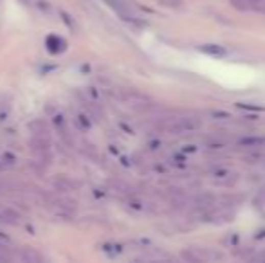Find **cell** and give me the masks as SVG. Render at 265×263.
Wrapping results in <instances>:
<instances>
[{
	"instance_id": "cell-2",
	"label": "cell",
	"mask_w": 265,
	"mask_h": 263,
	"mask_svg": "<svg viewBox=\"0 0 265 263\" xmlns=\"http://www.w3.org/2000/svg\"><path fill=\"white\" fill-rule=\"evenodd\" d=\"M20 213L16 209L9 206H4V204H0V222L6 225H18L20 224Z\"/></svg>"
},
{
	"instance_id": "cell-1",
	"label": "cell",
	"mask_w": 265,
	"mask_h": 263,
	"mask_svg": "<svg viewBox=\"0 0 265 263\" xmlns=\"http://www.w3.org/2000/svg\"><path fill=\"white\" fill-rule=\"evenodd\" d=\"M202 126L200 119L197 117H182V119H177L175 123L168 126V130L172 134H182V132H193V130H199Z\"/></svg>"
},
{
	"instance_id": "cell-8",
	"label": "cell",
	"mask_w": 265,
	"mask_h": 263,
	"mask_svg": "<svg viewBox=\"0 0 265 263\" xmlns=\"http://www.w3.org/2000/svg\"><path fill=\"white\" fill-rule=\"evenodd\" d=\"M20 251H22L23 258L27 259V263H45L43 256L40 254L38 251H35V249H31V247H22Z\"/></svg>"
},
{
	"instance_id": "cell-7",
	"label": "cell",
	"mask_w": 265,
	"mask_h": 263,
	"mask_svg": "<svg viewBox=\"0 0 265 263\" xmlns=\"http://www.w3.org/2000/svg\"><path fill=\"white\" fill-rule=\"evenodd\" d=\"M263 145H265L263 135H246V137L238 139V146H244V148H260Z\"/></svg>"
},
{
	"instance_id": "cell-9",
	"label": "cell",
	"mask_w": 265,
	"mask_h": 263,
	"mask_svg": "<svg viewBox=\"0 0 265 263\" xmlns=\"http://www.w3.org/2000/svg\"><path fill=\"white\" fill-rule=\"evenodd\" d=\"M29 130L35 137H49V132H47V126L43 121H33L29 123Z\"/></svg>"
},
{
	"instance_id": "cell-4",
	"label": "cell",
	"mask_w": 265,
	"mask_h": 263,
	"mask_svg": "<svg viewBox=\"0 0 265 263\" xmlns=\"http://www.w3.org/2000/svg\"><path fill=\"white\" fill-rule=\"evenodd\" d=\"M107 4L110 6L112 9H114L117 15L121 16V18L125 20H134V11H132L130 8H128L127 2H123V0H107Z\"/></svg>"
},
{
	"instance_id": "cell-18",
	"label": "cell",
	"mask_w": 265,
	"mask_h": 263,
	"mask_svg": "<svg viewBox=\"0 0 265 263\" xmlns=\"http://www.w3.org/2000/svg\"><path fill=\"white\" fill-rule=\"evenodd\" d=\"M197 148H193V146H188V148H184V152H195Z\"/></svg>"
},
{
	"instance_id": "cell-11",
	"label": "cell",
	"mask_w": 265,
	"mask_h": 263,
	"mask_svg": "<svg viewBox=\"0 0 265 263\" xmlns=\"http://www.w3.org/2000/svg\"><path fill=\"white\" fill-rule=\"evenodd\" d=\"M181 258L184 259L186 263H204L202 259L197 256V252L193 251V249H184V251L181 252Z\"/></svg>"
},
{
	"instance_id": "cell-6",
	"label": "cell",
	"mask_w": 265,
	"mask_h": 263,
	"mask_svg": "<svg viewBox=\"0 0 265 263\" xmlns=\"http://www.w3.org/2000/svg\"><path fill=\"white\" fill-rule=\"evenodd\" d=\"M199 51L200 53H204V54H208V56H211V58L227 56L226 47L219 45V43H202V45H199Z\"/></svg>"
},
{
	"instance_id": "cell-10",
	"label": "cell",
	"mask_w": 265,
	"mask_h": 263,
	"mask_svg": "<svg viewBox=\"0 0 265 263\" xmlns=\"http://www.w3.org/2000/svg\"><path fill=\"white\" fill-rule=\"evenodd\" d=\"M54 125H56L58 132H60V134H62L63 141H65V142H69V145H73V139H70L69 132H67V126H65V119H63L62 115H56V117H54Z\"/></svg>"
},
{
	"instance_id": "cell-5",
	"label": "cell",
	"mask_w": 265,
	"mask_h": 263,
	"mask_svg": "<svg viewBox=\"0 0 265 263\" xmlns=\"http://www.w3.org/2000/svg\"><path fill=\"white\" fill-rule=\"evenodd\" d=\"M45 49L51 54H60L62 51H65V40L60 38L58 35H49L45 38Z\"/></svg>"
},
{
	"instance_id": "cell-14",
	"label": "cell",
	"mask_w": 265,
	"mask_h": 263,
	"mask_svg": "<svg viewBox=\"0 0 265 263\" xmlns=\"http://www.w3.org/2000/svg\"><path fill=\"white\" fill-rule=\"evenodd\" d=\"M76 121H78V125H80V128H83V130H88L90 128V119H88V115H85V114H80L76 117Z\"/></svg>"
},
{
	"instance_id": "cell-3",
	"label": "cell",
	"mask_w": 265,
	"mask_h": 263,
	"mask_svg": "<svg viewBox=\"0 0 265 263\" xmlns=\"http://www.w3.org/2000/svg\"><path fill=\"white\" fill-rule=\"evenodd\" d=\"M193 251L197 252L200 259L204 263H209V261H222L224 259V254L220 251H215V249H209V247H193Z\"/></svg>"
},
{
	"instance_id": "cell-16",
	"label": "cell",
	"mask_w": 265,
	"mask_h": 263,
	"mask_svg": "<svg viewBox=\"0 0 265 263\" xmlns=\"http://www.w3.org/2000/svg\"><path fill=\"white\" fill-rule=\"evenodd\" d=\"M159 4L166 6V8H173V9H179L182 6V0H159Z\"/></svg>"
},
{
	"instance_id": "cell-17",
	"label": "cell",
	"mask_w": 265,
	"mask_h": 263,
	"mask_svg": "<svg viewBox=\"0 0 265 263\" xmlns=\"http://www.w3.org/2000/svg\"><path fill=\"white\" fill-rule=\"evenodd\" d=\"M258 197H260V199H261V200H263V202H265V187H263V189L260 191V195H258Z\"/></svg>"
},
{
	"instance_id": "cell-13",
	"label": "cell",
	"mask_w": 265,
	"mask_h": 263,
	"mask_svg": "<svg viewBox=\"0 0 265 263\" xmlns=\"http://www.w3.org/2000/svg\"><path fill=\"white\" fill-rule=\"evenodd\" d=\"M231 6H233L234 9H238V11H251L247 0H231Z\"/></svg>"
},
{
	"instance_id": "cell-15",
	"label": "cell",
	"mask_w": 265,
	"mask_h": 263,
	"mask_svg": "<svg viewBox=\"0 0 265 263\" xmlns=\"http://www.w3.org/2000/svg\"><path fill=\"white\" fill-rule=\"evenodd\" d=\"M209 115H211L213 119H231L233 117V115L226 110H209Z\"/></svg>"
},
{
	"instance_id": "cell-12",
	"label": "cell",
	"mask_w": 265,
	"mask_h": 263,
	"mask_svg": "<svg viewBox=\"0 0 265 263\" xmlns=\"http://www.w3.org/2000/svg\"><path fill=\"white\" fill-rule=\"evenodd\" d=\"M236 108H240V110H246V112H265L263 105L244 103V101H238V103H236Z\"/></svg>"
}]
</instances>
